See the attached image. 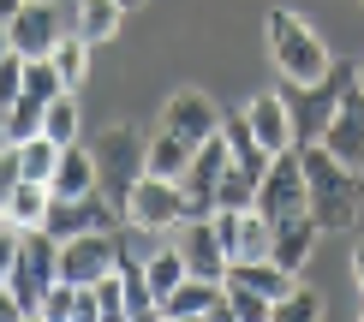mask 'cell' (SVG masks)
Here are the masks:
<instances>
[{"label":"cell","mask_w":364,"mask_h":322,"mask_svg":"<svg viewBox=\"0 0 364 322\" xmlns=\"http://www.w3.org/2000/svg\"><path fill=\"white\" fill-rule=\"evenodd\" d=\"M316 233H323V221H316L311 209H299V215H287V221H275V263L293 269V274H305L311 251H316Z\"/></svg>","instance_id":"obj_16"},{"label":"cell","mask_w":364,"mask_h":322,"mask_svg":"<svg viewBox=\"0 0 364 322\" xmlns=\"http://www.w3.org/2000/svg\"><path fill=\"white\" fill-rule=\"evenodd\" d=\"M269 54H275L287 90H311V84H323L328 72H335V54L323 48V36L287 6L269 12Z\"/></svg>","instance_id":"obj_3"},{"label":"cell","mask_w":364,"mask_h":322,"mask_svg":"<svg viewBox=\"0 0 364 322\" xmlns=\"http://www.w3.org/2000/svg\"><path fill=\"white\" fill-rule=\"evenodd\" d=\"M353 281H358V293H364V245L353 251Z\"/></svg>","instance_id":"obj_32"},{"label":"cell","mask_w":364,"mask_h":322,"mask_svg":"<svg viewBox=\"0 0 364 322\" xmlns=\"http://www.w3.org/2000/svg\"><path fill=\"white\" fill-rule=\"evenodd\" d=\"M42 119H48V102L24 90L18 102H6V119H0V132H6V144H24V137H42Z\"/></svg>","instance_id":"obj_21"},{"label":"cell","mask_w":364,"mask_h":322,"mask_svg":"<svg viewBox=\"0 0 364 322\" xmlns=\"http://www.w3.org/2000/svg\"><path fill=\"white\" fill-rule=\"evenodd\" d=\"M54 203V186L42 179H6V227H42Z\"/></svg>","instance_id":"obj_19"},{"label":"cell","mask_w":364,"mask_h":322,"mask_svg":"<svg viewBox=\"0 0 364 322\" xmlns=\"http://www.w3.org/2000/svg\"><path fill=\"white\" fill-rule=\"evenodd\" d=\"M54 281H60V239L48 227H6V251H0L6 316H42V299Z\"/></svg>","instance_id":"obj_1"},{"label":"cell","mask_w":364,"mask_h":322,"mask_svg":"<svg viewBox=\"0 0 364 322\" xmlns=\"http://www.w3.org/2000/svg\"><path fill=\"white\" fill-rule=\"evenodd\" d=\"M78 299H84L78 281H54L48 299H42V316H48V322H78Z\"/></svg>","instance_id":"obj_28"},{"label":"cell","mask_w":364,"mask_h":322,"mask_svg":"<svg viewBox=\"0 0 364 322\" xmlns=\"http://www.w3.org/2000/svg\"><path fill=\"white\" fill-rule=\"evenodd\" d=\"M90 293H96V311H102V322H119L126 316V274H102L96 286H90Z\"/></svg>","instance_id":"obj_30"},{"label":"cell","mask_w":364,"mask_h":322,"mask_svg":"<svg viewBox=\"0 0 364 322\" xmlns=\"http://www.w3.org/2000/svg\"><path fill=\"white\" fill-rule=\"evenodd\" d=\"M119 233H78L60 245V281H78V286H96L102 274L119 269Z\"/></svg>","instance_id":"obj_7"},{"label":"cell","mask_w":364,"mask_h":322,"mask_svg":"<svg viewBox=\"0 0 364 322\" xmlns=\"http://www.w3.org/2000/svg\"><path fill=\"white\" fill-rule=\"evenodd\" d=\"M119 6H126V12H132V6H144V0H119Z\"/></svg>","instance_id":"obj_33"},{"label":"cell","mask_w":364,"mask_h":322,"mask_svg":"<svg viewBox=\"0 0 364 322\" xmlns=\"http://www.w3.org/2000/svg\"><path fill=\"white\" fill-rule=\"evenodd\" d=\"M126 227H144V233H168V227H186V186H179V179H156V173H144L138 186H132Z\"/></svg>","instance_id":"obj_5"},{"label":"cell","mask_w":364,"mask_h":322,"mask_svg":"<svg viewBox=\"0 0 364 322\" xmlns=\"http://www.w3.org/2000/svg\"><path fill=\"white\" fill-rule=\"evenodd\" d=\"M257 209L269 215V221H287V215L311 209V186H305V156L299 149H281L275 167L263 173V186H257Z\"/></svg>","instance_id":"obj_6"},{"label":"cell","mask_w":364,"mask_h":322,"mask_svg":"<svg viewBox=\"0 0 364 322\" xmlns=\"http://www.w3.org/2000/svg\"><path fill=\"white\" fill-rule=\"evenodd\" d=\"M72 12H78L72 24H78L84 42H108L114 30H119V12H126V6H119V0H78Z\"/></svg>","instance_id":"obj_22"},{"label":"cell","mask_w":364,"mask_h":322,"mask_svg":"<svg viewBox=\"0 0 364 322\" xmlns=\"http://www.w3.org/2000/svg\"><path fill=\"white\" fill-rule=\"evenodd\" d=\"M179 251H186V269L191 274H209V281H227V269H233V257H227V245L215 233V215H209V221H186Z\"/></svg>","instance_id":"obj_14"},{"label":"cell","mask_w":364,"mask_h":322,"mask_svg":"<svg viewBox=\"0 0 364 322\" xmlns=\"http://www.w3.org/2000/svg\"><path fill=\"white\" fill-rule=\"evenodd\" d=\"M191 156H197V144H186V137L168 132V126L149 137V173H156V179H186Z\"/></svg>","instance_id":"obj_20"},{"label":"cell","mask_w":364,"mask_h":322,"mask_svg":"<svg viewBox=\"0 0 364 322\" xmlns=\"http://www.w3.org/2000/svg\"><path fill=\"white\" fill-rule=\"evenodd\" d=\"M114 221H126V215H119L102 191H90V197H54L42 227L66 245V239H78V233H114Z\"/></svg>","instance_id":"obj_8"},{"label":"cell","mask_w":364,"mask_h":322,"mask_svg":"<svg viewBox=\"0 0 364 322\" xmlns=\"http://www.w3.org/2000/svg\"><path fill=\"white\" fill-rule=\"evenodd\" d=\"M90 48H96V42H84L78 30H72V36H60V48L48 54L54 66H60V78H66V90H78V84H84V72H90Z\"/></svg>","instance_id":"obj_24"},{"label":"cell","mask_w":364,"mask_h":322,"mask_svg":"<svg viewBox=\"0 0 364 322\" xmlns=\"http://www.w3.org/2000/svg\"><path fill=\"white\" fill-rule=\"evenodd\" d=\"M96 167H102V197H108V203L126 215V203H132V186H138V179L149 173V144L132 126H108L96 137Z\"/></svg>","instance_id":"obj_4"},{"label":"cell","mask_w":364,"mask_h":322,"mask_svg":"<svg viewBox=\"0 0 364 322\" xmlns=\"http://www.w3.org/2000/svg\"><path fill=\"white\" fill-rule=\"evenodd\" d=\"M245 119H251L257 144H263L269 156H281V149L299 144V119L287 114V96H257V102L245 107Z\"/></svg>","instance_id":"obj_15"},{"label":"cell","mask_w":364,"mask_h":322,"mask_svg":"<svg viewBox=\"0 0 364 322\" xmlns=\"http://www.w3.org/2000/svg\"><path fill=\"white\" fill-rule=\"evenodd\" d=\"M215 233L227 245L233 263H257V257H275V221L263 209H215Z\"/></svg>","instance_id":"obj_9"},{"label":"cell","mask_w":364,"mask_h":322,"mask_svg":"<svg viewBox=\"0 0 364 322\" xmlns=\"http://www.w3.org/2000/svg\"><path fill=\"white\" fill-rule=\"evenodd\" d=\"M305 186H311V215L323 221V233H346L358 221V203H364V179L358 167H346L328 144H305Z\"/></svg>","instance_id":"obj_2"},{"label":"cell","mask_w":364,"mask_h":322,"mask_svg":"<svg viewBox=\"0 0 364 322\" xmlns=\"http://www.w3.org/2000/svg\"><path fill=\"white\" fill-rule=\"evenodd\" d=\"M90 191H102L96 149L66 144V149H60V167H54V197H90Z\"/></svg>","instance_id":"obj_18"},{"label":"cell","mask_w":364,"mask_h":322,"mask_svg":"<svg viewBox=\"0 0 364 322\" xmlns=\"http://www.w3.org/2000/svg\"><path fill=\"white\" fill-rule=\"evenodd\" d=\"M316 144H328L346 167H358V173H364V84L358 78L341 90V102H335V114H328V126H323Z\"/></svg>","instance_id":"obj_11"},{"label":"cell","mask_w":364,"mask_h":322,"mask_svg":"<svg viewBox=\"0 0 364 322\" xmlns=\"http://www.w3.org/2000/svg\"><path fill=\"white\" fill-rule=\"evenodd\" d=\"M42 132H48L54 144H78V102H72V90L48 102V119H42Z\"/></svg>","instance_id":"obj_26"},{"label":"cell","mask_w":364,"mask_h":322,"mask_svg":"<svg viewBox=\"0 0 364 322\" xmlns=\"http://www.w3.org/2000/svg\"><path fill=\"white\" fill-rule=\"evenodd\" d=\"M161 316H168V322H186V316H227V281L186 274V281L161 299Z\"/></svg>","instance_id":"obj_13"},{"label":"cell","mask_w":364,"mask_h":322,"mask_svg":"<svg viewBox=\"0 0 364 322\" xmlns=\"http://www.w3.org/2000/svg\"><path fill=\"white\" fill-rule=\"evenodd\" d=\"M358 84H364V60H358Z\"/></svg>","instance_id":"obj_34"},{"label":"cell","mask_w":364,"mask_h":322,"mask_svg":"<svg viewBox=\"0 0 364 322\" xmlns=\"http://www.w3.org/2000/svg\"><path fill=\"white\" fill-rule=\"evenodd\" d=\"M316 316H323V299L311 286H293L287 299H275V322H316Z\"/></svg>","instance_id":"obj_29"},{"label":"cell","mask_w":364,"mask_h":322,"mask_svg":"<svg viewBox=\"0 0 364 322\" xmlns=\"http://www.w3.org/2000/svg\"><path fill=\"white\" fill-rule=\"evenodd\" d=\"M60 149L48 132L42 137H24V144H6V179H42V186H54V167H60Z\"/></svg>","instance_id":"obj_17"},{"label":"cell","mask_w":364,"mask_h":322,"mask_svg":"<svg viewBox=\"0 0 364 322\" xmlns=\"http://www.w3.org/2000/svg\"><path fill=\"white\" fill-rule=\"evenodd\" d=\"M144 274H149V286H156V299H168L179 281H186V251H179V245H161V251H149L144 257Z\"/></svg>","instance_id":"obj_23"},{"label":"cell","mask_w":364,"mask_h":322,"mask_svg":"<svg viewBox=\"0 0 364 322\" xmlns=\"http://www.w3.org/2000/svg\"><path fill=\"white\" fill-rule=\"evenodd\" d=\"M227 316H233V322H275V299H263V293H251V286L227 281Z\"/></svg>","instance_id":"obj_25"},{"label":"cell","mask_w":364,"mask_h":322,"mask_svg":"<svg viewBox=\"0 0 364 322\" xmlns=\"http://www.w3.org/2000/svg\"><path fill=\"white\" fill-rule=\"evenodd\" d=\"M24 66H30V54H18V48L0 54V107L24 96Z\"/></svg>","instance_id":"obj_31"},{"label":"cell","mask_w":364,"mask_h":322,"mask_svg":"<svg viewBox=\"0 0 364 322\" xmlns=\"http://www.w3.org/2000/svg\"><path fill=\"white\" fill-rule=\"evenodd\" d=\"M60 36H66V30H60L54 0H24V6L6 18V48H18L30 60H48L60 48Z\"/></svg>","instance_id":"obj_10"},{"label":"cell","mask_w":364,"mask_h":322,"mask_svg":"<svg viewBox=\"0 0 364 322\" xmlns=\"http://www.w3.org/2000/svg\"><path fill=\"white\" fill-rule=\"evenodd\" d=\"M221 209H257V179L245 173V167H227L221 173V191H215Z\"/></svg>","instance_id":"obj_27"},{"label":"cell","mask_w":364,"mask_h":322,"mask_svg":"<svg viewBox=\"0 0 364 322\" xmlns=\"http://www.w3.org/2000/svg\"><path fill=\"white\" fill-rule=\"evenodd\" d=\"M221 119H227V114L203 96V90H173V96H168V107H161V126H168V132H179L186 144H209V137L221 132Z\"/></svg>","instance_id":"obj_12"}]
</instances>
